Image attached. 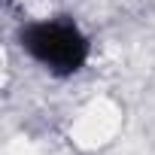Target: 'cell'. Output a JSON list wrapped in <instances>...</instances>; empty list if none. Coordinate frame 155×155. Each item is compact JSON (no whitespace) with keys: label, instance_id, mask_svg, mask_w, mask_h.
Segmentation results:
<instances>
[{"label":"cell","instance_id":"6da1fadb","mask_svg":"<svg viewBox=\"0 0 155 155\" xmlns=\"http://www.w3.org/2000/svg\"><path fill=\"white\" fill-rule=\"evenodd\" d=\"M25 49L55 73H73L88 58V40L73 21H40L21 34Z\"/></svg>","mask_w":155,"mask_h":155}]
</instances>
